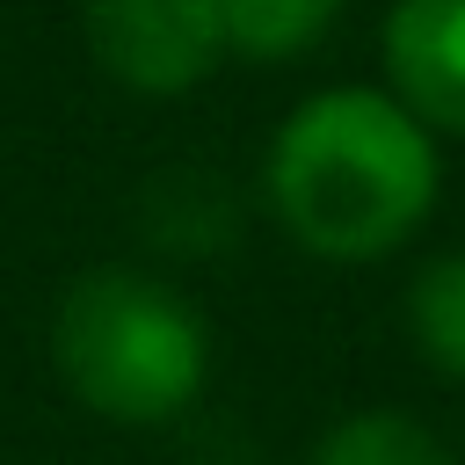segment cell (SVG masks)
<instances>
[{"mask_svg": "<svg viewBox=\"0 0 465 465\" xmlns=\"http://www.w3.org/2000/svg\"><path fill=\"white\" fill-rule=\"evenodd\" d=\"M436 138L385 87H320L305 94L262 167L276 225L320 262H385L407 247L436 203Z\"/></svg>", "mask_w": 465, "mask_h": 465, "instance_id": "1", "label": "cell"}, {"mask_svg": "<svg viewBox=\"0 0 465 465\" xmlns=\"http://www.w3.org/2000/svg\"><path fill=\"white\" fill-rule=\"evenodd\" d=\"M51 363L65 392L109 421L153 429L189 414L211 378V334L196 305L145 269H80L51 305Z\"/></svg>", "mask_w": 465, "mask_h": 465, "instance_id": "2", "label": "cell"}, {"mask_svg": "<svg viewBox=\"0 0 465 465\" xmlns=\"http://www.w3.org/2000/svg\"><path fill=\"white\" fill-rule=\"evenodd\" d=\"M80 29L94 65L145 102L196 94L232 51L218 0H80Z\"/></svg>", "mask_w": 465, "mask_h": 465, "instance_id": "3", "label": "cell"}, {"mask_svg": "<svg viewBox=\"0 0 465 465\" xmlns=\"http://www.w3.org/2000/svg\"><path fill=\"white\" fill-rule=\"evenodd\" d=\"M378 44H385V94L421 131L465 138V0H392Z\"/></svg>", "mask_w": 465, "mask_h": 465, "instance_id": "4", "label": "cell"}, {"mask_svg": "<svg viewBox=\"0 0 465 465\" xmlns=\"http://www.w3.org/2000/svg\"><path fill=\"white\" fill-rule=\"evenodd\" d=\"M138 218H145V240L160 254H189V262H203L225 240H240V196L211 167H167V174H153V189L138 196Z\"/></svg>", "mask_w": 465, "mask_h": 465, "instance_id": "5", "label": "cell"}, {"mask_svg": "<svg viewBox=\"0 0 465 465\" xmlns=\"http://www.w3.org/2000/svg\"><path fill=\"white\" fill-rule=\"evenodd\" d=\"M407 334H414V349L443 378L465 385V247H450V254L414 269V283H407Z\"/></svg>", "mask_w": 465, "mask_h": 465, "instance_id": "6", "label": "cell"}, {"mask_svg": "<svg viewBox=\"0 0 465 465\" xmlns=\"http://www.w3.org/2000/svg\"><path fill=\"white\" fill-rule=\"evenodd\" d=\"M225 15V44L247 58H298L327 36V22L341 15V0H218Z\"/></svg>", "mask_w": 465, "mask_h": 465, "instance_id": "7", "label": "cell"}, {"mask_svg": "<svg viewBox=\"0 0 465 465\" xmlns=\"http://www.w3.org/2000/svg\"><path fill=\"white\" fill-rule=\"evenodd\" d=\"M312 465H458L414 414H392V407H371V414H349L327 429L320 458Z\"/></svg>", "mask_w": 465, "mask_h": 465, "instance_id": "8", "label": "cell"}]
</instances>
